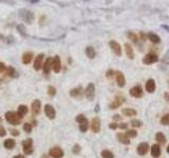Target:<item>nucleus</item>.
<instances>
[{"mask_svg": "<svg viewBox=\"0 0 169 158\" xmlns=\"http://www.w3.org/2000/svg\"><path fill=\"white\" fill-rule=\"evenodd\" d=\"M5 119L11 123V124H14V125H16L18 124L21 119H22V116L17 112H8L5 114Z\"/></svg>", "mask_w": 169, "mask_h": 158, "instance_id": "obj_1", "label": "nucleus"}, {"mask_svg": "<svg viewBox=\"0 0 169 158\" xmlns=\"http://www.w3.org/2000/svg\"><path fill=\"white\" fill-rule=\"evenodd\" d=\"M158 60H159V57L156 54L149 53L143 58V63H145V64H152V63L157 62Z\"/></svg>", "mask_w": 169, "mask_h": 158, "instance_id": "obj_2", "label": "nucleus"}, {"mask_svg": "<svg viewBox=\"0 0 169 158\" xmlns=\"http://www.w3.org/2000/svg\"><path fill=\"white\" fill-rule=\"evenodd\" d=\"M85 94H86L87 99H89V100H93L94 95H95V87H94L93 83H89V85H88L87 89H86Z\"/></svg>", "mask_w": 169, "mask_h": 158, "instance_id": "obj_3", "label": "nucleus"}, {"mask_svg": "<svg viewBox=\"0 0 169 158\" xmlns=\"http://www.w3.org/2000/svg\"><path fill=\"white\" fill-rule=\"evenodd\" d=\"M109 45H110L111 50L114 52V54H115L116 56H120V55H121V47H120V45H119L115 40H111V41L109 42Z\"/></svg>", "mask_w": 169, "mask_h": 158, "instance_id": "obj_4", "label": "nucleus"}, {"mask_svg": "<svg viewBox=\"0 0 169 158\" xmlns=\"http://www.w3.org/2000/svg\"><path fill=\"white\" fill-rule=\"evenodd\" d=\"M52 69L55 73H59L60 72V69H61V61H60V58L59 56H55L53 58V61H52Z\"/></svg>", "mask_w": 169, "mask_h": 158, "instance_id": "obj_5", "label": "nucleus"}, {"mask_svg": "<svg viewBox=\"0 0 169 158\" xmlns=\"http://www.w3.org/2000/svg\"><path fill=\"white\" fill-rule=\"evenodd\" d=\"M44 113L48 116V118H50V119H54L55 115H56V112H55L54 107L52 105H50V104H45L44 105Z\"/></svg>", "mask_w": 169, "mask_h": 158, "instance_id": "obj_6", "label": "nucleus"}, {"mask_svg": "<svg viewBox=\"0 0 169 158\" xmlns=\"http://www.w3.org/2000/svg\"><path fill=\"white\" fill-rule=\"evenodd\" d=\"M130 95L134 98H140L143 96V90L140 85H136L130 90Z\"/></svg>", "mask_w": 169, "mask_h": 158, "instance_id": "obj_7", "label": "nucleus"}, {"mask_svg": "<svg viewBox=\"0 0 169 158\" xmlns=\"http://www.w3.org/2000/svg\"><path fill=\"white\" fill-rule=\"evenodd\" d=\"M91 130L93 133H98L99 130H100V121L97 117L93 118L91 121Z\"/></svg>", "mask_w": 169, "mask_h": 158, "instance_id": "obj_8", "label": "nucleus"}, {"mask_svg": "<svg viewBox=\"0 0 169 158\" xmlns=\"http://www.w3.org/2000/svg\"><path fill=\"white\" fill-rule=\"evenodd\" d=\"M50 156L53 158H61L64 156V151L60 148H52L50 150Z\"/></svg>", "mask_w": 169, "mask_h": 158, "instance_id": "obj_9", "label": "nucleus"}, {"mask_svg": "<svg viewBox=\"0 0 169 158\" xmlns=\"http://www.w3.org/2000/svg\"><path fill=\"white\" fill-rule=\"evenodd\" d=\"M124 97H121V96H116L115 97V99H114V101L112 102V103H110V105H109V107L110 109H117V107H119L123 103H124Z\"/></svg>", "mask_w": 169, "mask_h": 158, "instance_id": "obj_10", "label": "nucleus"}, {"mask_svg": "<svg viewBox=\"0 0 169 158\" xmlns=\"http://www.w3.org/2000/svg\"><path fill=\"white\" fill-rule=\"evenodd\" d=\"M43 57H44V55L43 54H39L36 58H35V61H34V70H36V71H38V70H40L41 69V67H42V60H43Z\"/></svg>", "mask_w": 169, "mask_h": 158, "instance_id": "obj_11", "label": "nucleus"}, {"mask_svg": "<svg viewBox=\"0 0 169 158\" xmlns=\"http://www.w3.org/2000/svg\"><path fill=\"white\" fill-rule=\"evenodd\" d=\"M146 91L148 93H153L156 91V81L153 79H149L146 82Z\"/></svg>", "mask_w": 169, "mask_h": 158, "instance_id": "obj_12", "label": "nucleus"}, {"mask_svg": "<svg viewBox=\"0 0 169 158\" xmlns=\"http://www.w3.org/2000/svg\"><path fill=\"white\" fill-rule=\"evenodd\" d=\"M148 150H149V146H148V143H146V142H143V143H141L139 147H137V153L140 155L147 154Z\"/></svg>", "mask_w": 169, "mask_h": 158, "instance_id": "obj_13", "label": "nucleus"}, {"mask_svg": "<svg viewBox=\"0 0 169 158\" xmlns=\"http://www.w3.org/2000/svg\"><path fill=\"white\" fill-rule=\"evenodd\" d=\"M52 61H53V59H51V58H48L47 60H45L44 64L42 66L44 74H49V73H50V71H51V68H52Z\"/></svg>", "mask_w": 169, "mask_h": 158, "instance_id": "obj_14", "label": "nucleus"}, {"mask_svg": "<svg viewBox=\"0 0 169 158\" xmlns=\"http://www.w3.org/2000/svg\"><path fill=\"white\" fill-rule=\"evenodd\" d=\"M116 82H117L118 87H120V88H123L125 85L126 80H125V77L123 75V73H120V72L116 73Z\"/></svg>", "mask_w": 169, "mask_h": 158, "instance_id": "obj_15", "label": "nucleus"}, {"mask_svg": "<svg viewBox=\"0 0 169 158\" xmlns=\"http://www.w3.org/2000/svg\"><path fill=\"white\" fill-rule=\"evenodd\" d=\"M151 155L154 158L160 157V155H161V148H160L159 145H153L152 146V148H151Z\"/></svg>", "mask_w": 169, "mask_h": 158, "instance_id": "obj_16", "label": "nucleus"}, {"mask_svg": "<svg viewBox=\"0 0 169 158\" xmlns=\"http://www.w3.org/2000/svg\"><path fill=\"white\" fill-rule=\"evenodd\" d=\"M40 101L39 100H34L32 102V111H33V114L34 115H37L39 112H40Z\"/></svg>", "mask_w": 169, "mask_h": 158, "instance_id": "obj_17", "label": "nucleus"}, {"mask_svg": "<svg viewBox=\"0 0 169 158\" xmlns=\"http://www.w3.org/2000/svg\"><path fill=\"white\" fill-rule=\"evenodd\" d=\"M117 138L118 140L124 145H129L130 143V140H129V137L126 135V134H123V133H118L117 134Z\"/></svg>", "mask_w": 169, "mask_h": 158, "instance_id": "obj_18", "label": "nucleus"}, {"mask_svg": "<svg viewBox=\"0 0 169 158\" xmlns=\"http://www.w3.org/2000/svg\"><path fill=\"white\" fill-rule=\"evenodd\" d=\"M125 50H126L127 56H128L130 59H133V58H134V52H133L132 46H131L129 43H126V44H125Z\"/></svg>", "mask_w": 169, "mask_h": 158, "instance_id": "obj_19", "label": "nucleus"}, {"mask_svg": "<svg viewBox=\"0 0 169 158\" xmlns=\"http://www.w3.org/2000/svg\"><path fill=\"white\" fill-rule=\"evenodd\" d=\"M32 57H33V54L32 53H24L23 56H22V62L24 63V64H28V63L31 62V60H32Z\"/></svg>", "mask_w": 169, "mask_h": 158, "instance_id": "obj_20", "label": "nucleus"}, {"mask_svg": "<svg viewBox=\"0 0 169 158\" xmlns=\"http://www.w3.org/2000/svg\"><path fill=\"white\" fill-rule=\"evenodd\" d=\"M121 112H123V114H124L125 116H128V117L135 116L136 115V111L133 110V109H124Z\"/></svg>", "mask_w": 169, "mask_h": 158, "instance_id": "obj_21", "label": "nucleus"}, {"mask_svg": "<svg viewBox=\"0 0 169 158\" xmlns=\"http://www.w3.org/2000/svg\"><path fill=\"white\" fill-rule=\"evenodd\" d=\"M86 55H87V57H89L90 59L94 58V57H95V51H94L93 47H92V46H88L87 49H86Z\"/></svg>", "mask_w": 169, "mask_h": 158, "instance_id": "obj_22", "label": "nucleus"}, {"mask_svg": "<svg viewBox=\"0 0 169 158\" xmlns=\"http://www.w3.org/2000/svg\"><path fill=\"white\" fill-rule=\"evenodd\" d=\"M14 147H15V140H14V139H6V140L4 141V148L11 150V149H13Z\"/></svg>", "mask_w": 169, "mask_h": 158, "instance_id": "obj_23", "label": "nucleus"}, {"mask_svg": "<svg viewBox=\"0 0 169 158\" xmlns=\"http://www.w3.org/2000/svg\"><path fill=\"white\" fill-rule=\"evenodd\" d=\"M148 38H149V40H150L151 42H153V43H159V42L161 41L160 37H159L158 35H156V34H153V33H150V34L148 35Z\"/></svg>", "mask_w": 169, "mask_h": 158, "instance_id": "obj_24", "label": "nucleus"}, {"mask_svg": "<svg viewBox=\"0 0 169 158\" xmlns=\"http://www.w3.org/2000/svg\"><path fill=\"white\" fill-rule=\"evenodd\" d=\"M70 95L72 97H78L82 95V88H76V89H73L71 92H70Z\"/></svg>", "mask_w": 169, "mask_h": 158, "instance_id": "obj_25", "label": "nucleus"}, {"mask_svg": "<svg viewBox=\"0 0 169 158\" xmlns=\"http://www.w3.org/2000/svg\"><path fill=\"white\" fill-rule=\"evenodd\" d=\"M100 155H102L103 158H114L113 153L111 151H109V150H104Z\"/></svg>", "mask_w": 169, "mask_h": 158, "instance_id": "obj_26", "label": "nucleus"}, {"mask_svg": "<svg viewBox=\"0 0 169 158\" xmlns=\"http://www.w3.org/2000/svg\"><path fill=\"white\" fill-rule=\"evenodd\" d=\"M156 138H157V141H159L160 143H165V142H166V137H165V135H164L163 133H161V132H159V133L157 134Z\"/></svg>", "mask_w": 169, "mask_h": 158, "instance_id": "obj_27", "label": "nucleus"}, {"mask_svg": "<svg viewBox=\"0 0 169 158\" xmlns=\"http://www.w3.org/2000/svg\"><path fill=\"white\" fill-rule=\"evenodd\" d=\"M18 113L23 117L28 113V106L26 105H23V104L19 105V107H18Z\"/></svg>", "mask_w": 169, "mask_h": 158, "instance_id": "obj_28", "label": "nucleus"}, {"mask_svg": "<svg viewBox=\"0 0 169 158\" xmlns=\"http://www.w3.org/2000/svg\"><path fill=\"white\" fill-rule=\"evenodd\" d=\"M161 123L164 125H169V114H166L161 118Z\"/></svg>", "mask_w": 169, "mask_h": 158, "instance_id": "obj_29", "label": "nucleus"}, {"mask_svg": "<svg viewBox=\"0 0 169 158\" xmlns=\"http://www.w3.org/2000/svg\"><path fill=\"white\" fill-rule=\"evenodd\" d=\"M128 38L130 40H132L133 42H137V40H139V38H137V35H135L134 33H132V32H129V33H128Z\"/></svg>", "mask_w": 169, "mask_h": 158, "instance_id": "obj_30", "label": "nucleus"}, {"mask_svg": "<svg viewBox=\"0 0 169 158\" xmlns=\"http://www.w3.org/2000/svg\"><path fill=\"white\" fill-rule=\"evenodd\" d=\"M76 121H77V122L80 124V123L87 122V121H88V119H87V118H86L84 115H82V114H80V115H78L77 117H76Z\"/></svg>", "mask_w": 169, "mask_h": 158, "instance_id": "obj_31", "label": "nucleus"}, {"mask_svg": "<svg viewBox=\"0 0 169 158\" xmlns=\"http://www.w3.org/2000/svg\"><path fill=\"white\" fill-rule=\"evenodd\" d=\"M88 125H89L88 121H87V122H84V123H80V124H79V130H80L83 133L87 132V130H88Z\"/></svg>", "mask_w": 169, "mask_h": 158, "instance_id": "obj_32", "label": "nucleus"}, {"mask_svg": "<svg viewBox=\"0 0 169 158\" xmlns=\"http://www.w3.org/2000/svg\"><path fill=\"white\" fill-rule=\"evenodd\" d=\"M131 125L134 126V128H140V126L142 125V121L141 120H137V119H133L131 121Z\"/></svg>", "mask_w": 169, "mask_h": 158, "instance_id": "obj_33", "label": "nucleus"}, {"mask_svg": "<svg viewBox=\"0 0 169 158\" xmlns=\"http://www.w3.org/2000/svg\"><path fill=\"white\" fill-rule=\"evenodd\" d=\"M126 135H127L128 137H135V136L137 135V132L134 131V130H129V131L126 132Z\"/></svg>", "mask_w": 169, "mask_h": 158, "instance_id": "obj_34", "label": "nucleus"}, {"mask_svg": "<svg viewBox=\"0 0 169 158\" xmlns=\"http://www.w3.org/2000/svg\"><path fill=\"white\" fill-rule=\"evenodd\" d=\"M23 130H24L26 133H31V131H32V125H31L30 123H24Z\"/></svg>", "mask_w": 169, "mask_h": 158, "instance_id": "obj_35", "label": "nucleus"}, {"mask_svg": "<svg viewBox=\"0 0 169 158\" xmlns=\"http://www.w3.org/2000/svg\"><path fill=\"white\" fill-rule=\"evenodd\" d=\"M22 146H23V148H24V147H32V139L29 138V139L24 140V141L22 142Z\"/></svg>", "mask_w": 169, "mask_h": 158, "instance_id": "obj_36", "label": "nucleus"}, {"mask_svg": "<svg viewBox=\"0 0 169 158\" xmlns=\"http://www.w3.org/2000/svg\"><path fill=\"white\" fill-rule=\"evenodd\" d=\"M23 152H24V154L30 155V154H32L33 149H32V147H24V148H23Z\"/></svg>", "mask_w": 169, "mask_h": 158, "instance_id": "obj_37", "label": "nucleus"}, {"mask_svg": "<svg viewBox=\"0 0 169 158\" xmlns=\"http://www.w3.org/2000/svg\"><path fill=\"white\" fill-rule=\"evenodd\" d=\"M48 93H49L50 96H54V95L56 94V90H55V88H53V87H49V88H48Z\"/></svg>", "mask_w": 169, "mask_h": 158, "instance_id": "obj_38", "label": "nucleus"}, {"mask_svg": "<svg viewBox=\"0 0 169 158\" xmlns=\"http://www.w3.org/2000/svg\"><path fill=\"white\" fill-rule=\"evenodd\" d=\"M79 152H80V146L75 145V146L73 147V153H74V154H78Z\"/></svg>", "mask_w": 169, "mask_h": 158, "instance_id": "obj_39", "label": "nucleus"}, {"mask_svg": "<svg viewBox=\"0 0 169 158\" xmlns=\"http://www.w3.org/2000/svg\"><path fill=\"white\" fill-rule=\"evenodd\" d=\"M5 134H6V132H5L4 128H3V126L0 125V136L3 137V136H5Z\"/></svg>", "mask_w": 169, "mask_h": 158, "instance_id": "obj_40", "label": "nucleus"}, {"mask_svg": "<svg viewBox=\"0 0 169 158\" xmlns=\"http://www.w3.org/2000/svg\"><path fill=\"white\" fill-rule=\"evenodd\" d=\"M109 128H110V129H112V130H115L116 128H118V125H117L116 123H114V122H113V123H110V124H109Z\"/></svg>", "mask_w": 169, "mask_h": 158, "instance_id": "obj_41", "label": "nucleus"}, {"mask_svg": "<svg viewBox=\"0 0 169 158\" xmlns=\"http://www.w3.org/2000/svg\"><path fill=\"white\" fill-rule=\"evenodd\" d=\"M6 73H8V75L12 76V75L14 74V69H13V68H9V69H8V72H6Z\"/></svg>", "mask_w": 169, "mask_h": 158, "instance_id": "obj_42", "label": "nucleus"}, {"mask_svg": "<svg viewBox=\"0 0 169 158\" xmlns=\"http://www.w3.org/2000/svg\"><path fill=\"white\" fill-rule=\"evenodd\" d=\"M4 69H5L4 63H3V62H0V73H1L2 71H4Z\"/></svg>", "mask_w": 169, "mask_h": 158, "instance_id": "obj_43", "label": "nucleus"}, {"mask_svg": "<svg viewBox=\"0 0 169 158\" xmlns=\"http://www.w3.org/2000/svg\"><path fill=\"white\" fill-rule=\"evenodd\" d=\"M113 74H114V72L113 71H108V72H107V77H108V78H110L111 76H113Z\"/></svg>", "mask_w": 169, "mask_h": 158, "instance_id": "obj_44", "label": "nucleus"}, {"mask_svg": "<svg viewBox=\"0 0 169 158\" xmlns=\"http://www.w3.org/2000/svg\"><path fill=\"white\" fill-rule=\"evenodd\" d=\"M118 128H120V129H127V123H121V124H119Z\"/></svg>", "mask_w": 169, "mask_h": 158, "instance_id": "obj_45", "label": "nucleus"}, {"mask_svg": "<svg viewBox=\"0 0 169 158\" xmlns=\"http://www.w3.org/2000/svg\"><path fill=\"white\" fill-rule=\"evenodd\" d=\"M12 135H14V136H18V135H19V132L16 131V130H12Z\"/></svg>", "mask_w": 169, "mask_h": 158, "instance_id": "obj_46", "label": "nucleus"}, {"mask_svg": "<svg viewBox=\"0 0 169 158\" xmlns=\"http://www.w3.org/2000/svg\"><path fill=\"white\" fill-rule=\"evenodd\" d=\"M13 158H24L22 155H16V156H14Z\"/></svg>", "mask_w": 169, "mask_h": 158, "instance_id": "obj_47", "label": "nucleus"}, {"mask_svg": "<svg viewBox=\"0 0 169 158\" xmlns=\"http://www.w3.org/2000/svg\"><path fill=\"white\" fill-rule=\"evenodd\" d=\"M113 118H114L115 120H118L120 117H119V115H114V117H113Z\"/></svg>", "mask_w": 169, "mask_h": 158, "instance_id": "obj_48", "label": "nucleus"}, {"mask_svg": "<svg viewBox=\"0 0 169 158\" xmlns=\"http://www.w3.org/2000/svg\"><path fill=\"white\" fill-rule=\"evenodd\" d=\"M165 97H166V100H167V101H169V95H168L167 93L165 94Z\"/></svg>", "mask_w": 169, "mask_h": 158, "instance_id": "obj_49", "label": "nucleus"}, {"mask_svg": "<svg viewBox=\"0 0 169 158\" xmlns=\"http://www.w3.org/2000/svg\"><path fill=\"white\" fill-rule=\"evenodd\" d=\"M167 152H168V153H169V146H168V147H167Z\"/></svg>", "mask_w": 169, "mask_h": 158, "instance_id": "obj_50", "label": "nucleus"}, {"mask_svg": "<svg viewBox=\"0 0 169 158\" xmlns=\"http://www.w3.org/2000/svg\"><path fill=\"white\" fill-rule=\"evenodd\" d=\"M1 121H2V120H1V118H0V123H1Z\"/></svg>", "mask_w": 169, "mask_h": 158, "instance_id": "obj_51", "label": "nucleus"}]
</instances>
